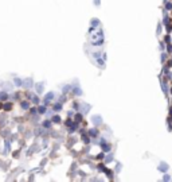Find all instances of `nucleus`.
Returning a JSON list of instances; mask_svg holds the SVG:
<instances>
[]
</instances>
